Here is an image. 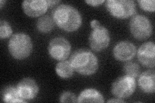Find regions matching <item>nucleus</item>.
<instances>
[{
	"instance_id": "1",
	"label": "nucleus",
	"mask_w": 155,
	"mask_h": 103,
	"mask_svg": "<svg viewBox=\"0 0 155 103\" xmlns=\"http://www.w3.org/2000/svg\"><path fill=\"white\" fill-rule=\"evenodd\" d=\"M55 24L67 32L78 30L82 24V17L76 8L68 4H61L52 12Z\"/></svg>"
},
{
	"instance_id": "2",
	"label": "nucleus",
	"mask_w": 155,
	"mask_h": 103,
	"mask_svg": "<svg viewBox=\"0 0 155 103\" xmlns=\"http://www.w3.org/2000/svg\"><path fill=\"white\" fill-rule=\"evenodd\" d=\"M74 71L83 76H91L97 72L99 62L93 52L85 48L75 50L71 56L70 60Z\"/></svg>"
},
{
	"instance_id": "3",
	"label": "nucleus",
	"mask_w": 155,
	"mask_h": 103,
	"mask_svg": "<svg viewBox=\"0 0 155 103\" xmlns=\"http://www.w3.org/2000/svg\"><path fill=\"white\" fill-rule=\"evenodd\" d=\"M33 44L31 37L24 32L14 34L8 43V50L11 56L17 60H23L32 53Z\"/></svg>"
},
{
	"instance_id": "4",
	"label": "nucleus",
	"mask_w": 155,
	"mask_h": 103,
	"mask_svg": "<svg viewBox=\"0 0 155 103\" xmlns=\"http://www.w3.org/2000/svg\"><path fill=\"white\" fill-rule=\"evenodd\" d=\"M105 7L111 16L120 19L133 16L137 12L136 3L133 0H107Z\"/></svg>"
},
{
	"instance_id": "5",
	"label": "nucleus",
	"mask_w": 155,
	"mask_h": 103,
	"mask_svg": "<svg viewBox=\"0 0 155 103\" xmlns=\"http://www.w3.org/2000/svg\"><path fill=\"white\" fill-rule=\"evenodd\" d=\"M129 28L133 36L138 40H145L151 37L153 25L146 16L134 14L129 23Z\"/></svg>"
},
{
	"instance_id": "6",
	"label": "nucleus",
	"mask_w": 155,
	"mask_h": 103,
	"mask_svg": "<svg viewBox=\"0 0 155 103\" xmlns=\"http://www.w3.org/2000/svg\"><path fill=\"white\" fill-rule=\"evenodd\" d=\"M137 88L135 78L124 75L117 78L111 86V93L119 99H127L131 96Z\"/></svg>"
},
{
	"instance_id": "7",
	"label": "nucleus",
	"mask_w": 155,
	"mask_h": 103,
	"mask_svg": "<svg viewBox=\"0 0 155 103\" xmlns=\"http://www.w3.org/2000/svg\"><path fill=\"white\" fill-rule=\"evenodd\" d=\"M48 54L55 60L63 61L70 56L71 45L67 39L56 37L52 39L48 46Z\"/></svg>"
},
{
	"instance_id": "8",
	"label": "nucleus",
	"mask_w": 155,
	"mask_h": 103,
	"mask_svg": "<svg viewBox=\"0 0 155 103\" xmlns=\"http://www.w3.org/2000/svg\"><path fill=\"white\" fill-rule=\"evenodd\" d=\"M110 36L107 28L101 24L93 28L89 37V43L93 50L100 52L107 48L110 44Z\"/></svg>"
},
{
	"instance_id": "9",
	"label": "nucleus",
	"mask_w": 155,
	"mask_h": 103,
	"mask_svg": "<svg viewBox=\"0 0 155 103\" xmlns=\"http://www.w3.org/2000/svg\"><path fill=\"white\" fill-rule=\"evenodd\" d=\"M16 87L19 96L26 102L35 99L40 90L38 83L30 77L23 78Z\"/></svg>"
},
{
	"instance_id": "10",
	"label": "nucleus",
	"mask_w": 155,
	"mask_h": 103,
	"mask_svg": "<svg viewBox=\"0 0 155 103\" xmlns=\"http://www.w3.org/2000/svg\"><path fill=\"white\" fill-rule=\"evenodd\" d=\"M137 47L132 42L122 41L118 42L113 48V56L116 60L127 62L137 54Z\"/></svg>"
},
{
	"instance_id": "11",
	"label": "nucleus",
	"mask_w": 155,
	"mask_h": 103,
	"mask_svg": "<svg viewBox=\"0 0 155 103\" xmlns=\"http://www.w3.org/2000/svg\"><path fill=\"white\" fill-rule=\"evenodd\" d=\"M139 62L147 68L154 69L155 64V45L153 41L143 43L137 51Z\"/></svg>"
},
{
	"instance_id": "12",
	"label": "nucleus",
	"mask_w": 155,
	"mask_h": 103,
	"mask_svg": "<svg viewBox=\"0 0 155 103\" xmlns=\"http://www.w3.org/2000/svg\"><path fill=\"white\" fill-rule=\"evenodd\" d=\"M21 5L24 13L31 18L41 16L49 7L45 0H25Z\"/></svg>"
},
{
	"instance_id": "13",
	"label": "nucleus",
	"mask_w": 155,
	"mask_h": 103,
	"mask_svg": "<svg viewBox=\"0 0 155 103\" xmlns=\"http://www.w3.org/2000/svg\"><path fill=\"white\" fill-rule=\"evenodd\" d=\"M138 85L145 94H153L155 91V72L150 69L140 73L138 76Z\"/></svg>"
},
{
	"instance_id": "14",
	"label": "nucleus",
	"mask_w": 155,
	"mask_h": 103,
	"mask_svg": "<svg viewBox=\"0 0 155 103\" xmlns=\"http://www.w3.org/2000/svg\"><path fill=\"white\" fill-rule=\"evenodd\" d=\"M104 97L94 88H86L80 94L78 102H104Z\"/></svg>"
},
{
	"instance_id": "15",
	"label": "nucleus",
	"mask_w": 155,
	"mask_h": 103,
	"mask_svg": "<svg viewBox=\"0 0 155 103\" xmlns=\"http://www.w3.org/2000/svg\"><path fill=\"white\" fill-rule=\"evenodd\" d=\"M1 97L4 102H26L19 96L16 87L12 85L6 86L3 88Z\"/></svg>"
},
{
	"instance_id": "16",
	"label": "nucleus",
	"mask_w": 155,
	"mask_h": 103,
	"mask_svg": "<svg viewBox=\"0 0 155 103\" xmlns=\"http://www.w3.org/2000/svg\"><path fill=\"white\" fill-rule=\"evenodd\" d=\"M56 74L63 79H68L74 75V70L69 61L63 60L58 62L55 67Z\"/></svg>"
},
{
	"instance_id": "17",
	"label": "nucleus",
	"mask_w": 155,
	"mask_h": 103,
	"mask_svg": "<svg viewBox=\"0 0 155 103\" xmlns=\"http://www.w3.org/2000/svg\"><path fill=\"white\" fill-rule=\"evenodd\" d=\"M54 22L51 17L42 16L38 19L36 23L38 30L41 33L50 32L54 27Z\"/></svg>"
},
{
	"instance_id": "18",
	"label": "nucleus",
	"mask_w": 155,
	"mask_h": 103,
	"mask_svg": "<svg viewBox=\"0 0 155 103\" xmlns=\"http://www.w3.org/2000/svg\"><path fill=\"white\" fill-rule=\"evenodd\" d=\"M124 71L126 75L136 78L140 74V68L137 63L127 62L124 66Z\"/></svg>"
},
{
	"instance_id": "19",
	"label": "nucleus",
	"mask_w": 155,
	"mask_h": 103,
	"mask_svg": "<svg viewBox=\"0 0 155 103\" xmlns=\"http://www.w3.org/2000/svg\"><path fill=\"white\" fill-rule=\"evenodd\" d=\"M12 34V28L10 24L5 20H1L0 21V38L6 39L10 37Z\"/></svg>"
},
{
	"instance_id": "20",
	"label": "nucleus",
	"mask_w": 155,
	"mask_h": 103,
	"mask_svg": "<svg viewBox=\"0 0 155 103\" xmlns=\"http://www.w3.org/2000/svg\"><path fill=\"white\" fill-rule=\"evenodd\" d=\"M140 8L143 11L149 12H154L155 11L154 0H138Z\"/></svg>"
},
{
	"instance_id": "21",
	"label": "nucleus",
	"mask_w": 155,
	"mask_h": 103,
	"mask_svg": "<svg viewBox=\"0 0 155 103\" xmlns=\"http://www.w3.org/2000/svg\"><path fill=\"white\" fill-rule=\"evenodd\" d=\"M60 102H78V97L70 91H65L61 93L60 96Z\"/></svg>"
},
{
	"instance_id": "22",
	"label": "nucleus",
	"mask_w": 155,
	"mask_h": 103,
	"mask_svg": "<svg viewBox=\"0 0 155 103\" xmlns=\"http://www.w3.org/2000/svg\"><path fill=\"white\" fill-rule=\"evenodd\" d=\"M85 2L92 7H97L105 2L104 0H85Z\"/></svg>"
},
{
	"instance_id": "23",
	"label": "nucleus",
	"mask_w": 155,
	"mask_h": 103,
	"mask_svg": "<svg viewBox=\"0 0 155 103\" xmlns=\"http://www.w3.org/2000/svg\"><path fill=\"white\" fill-rule=\"evenodd\" d=\"M90 25H91V27L92 28V29H93V28H95L96 27H99L100 25H101V24L98 19H93V20L91 21Z\"/></svg>"
},
{
	"instance_id": "24",
	"label": "nucleus",
	"mask_w": 155,
	"mask_h": 103,
	"mask_svg": "<svg viewBox=\"0 0 155 103\" xmlns=\"http://www.w3.org/2000/svg\"><path fill=\"white\" fill-rule=\"evenodd\" d=\"M47 3L48 4V5L49 7L54 6L58 4L59 3H60V0H47Z\"/></svg>"
},
{
	"instance_id": "25",
	"label": "nucleus",
	"mask_w": 155,
	"mask_h": 103,
	"mask_svg": "<svg viewBox=\"0 0 155 103\" xmlns=\"http://www.w3.org/2000/svg\"><path fill=\"white\" fill-rule=\"evenodd\" d=\"M107 102H124V101L122 100V99H119V98H115V99H110L108 100L107 101Z\"/></svg>"
},
{
	"instance_id": "26",
	"label": "nucleus",
	"mask_w": 155,
	"mask_h": 103,
	"mask_svg": "<svg viewBox=\"0 0 155 103\" xmlns=\"http://www.w3.org/2000/svg\"><path fill=\"white\" fill-rule=\"evenodd\" d=\"M6 1H3V0H1L0 1V8H2L4 6V4H5Z\"/></svg>"
}]
</instances>
